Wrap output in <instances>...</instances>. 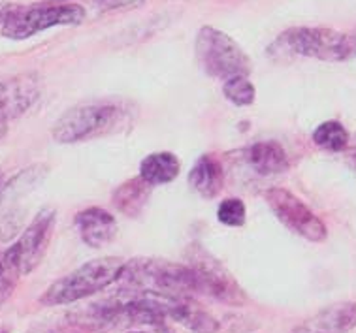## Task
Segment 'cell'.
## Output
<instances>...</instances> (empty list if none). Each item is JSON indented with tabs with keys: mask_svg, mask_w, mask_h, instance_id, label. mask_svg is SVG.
<instances>
[{
	"mask_svg": "<svg viewBox=\"0 0 356 333\" xmlns=\"http://www.w3.org/2000/svg\"><path fill=\"white\" fill-rule=\"evenodd\" d=\"M222 92H225V98L228 102H232L234 106H251L257 98V89L247 76L227 79L222 83Z\"/></svg>",
	"mask_w": 356,
	"mask_h": 333,
	"instance_id": "44dd1931",
	"label": "cell"
},
{
	"mask_svg": "<svg viewBox=\"0 0 356 333\" xmlns=\"http://www.w3.org/2000/svg\"><path fill=\"white\" fill-rule=\"evenodd\" d=\"M123 263L121 258L115 257L95 258L91 262L74 269L68 275L57 279L40 295V303L46 307H55V305H70L85 298H91L117 281Z\"/></svg>",
	"mask_w": 356,
	"mask_h": 333,
	"instance_id": "3957f363",
	"label": "cell"
},
{
	"mask_svg": "<svg viewBox=\"0 0 356 333\" xmlns=\"http://www.w3.org/2000/svg\"><path fill=\"white\" fill-rule=\"evenodd\" d=\"M2 188H4V177H2V173H0V193H2Z\"/></svg>",
	"mask_w": 356,
	"mask_h": 333,
	"instance_id": "484cf974",
	"label": "cell"
},
{
	"mask_svg": "<svg viewBox=\"0 0 356 333\" xmlns=\"http://www.w3.org/2000/svg\"><path fill=\"white\" fill-rule=\"evenodd\" d=\"M247 209L245 204L240 198L222 200L217 207V220L220 225L230 226V228H240L245 225Z\"/></svg>",
	"mask_w": 356,
	"mask_h": 333,
	"instance_id": "7402d4cb",
	"label": "cell"
},
{
	"mask_svg": "<svg viewBox=\"0 0 356 333\" xmlns=\"http://www.w3.org/2000/svg\"><path fill=\"white\" fill-rule=\"evenodd\" d=\"M130 333H143V332H130Z\"/></svg>",
	"mask_w": 356,
	"mask_h": 333,
	"instance_id": "83f0119b",
	"label": "cell"
},
{
	"mask_svg": "<svg viewBox=\"0 0 356 333\" xmlns=\"http://www.w3.org/2000/svg\"><path fill=\"white\" fill-rule=\"evenodd\" d=\"M313 143L328 153H339L349 143V132L339 121H324L313 132Z\"/></svg>",
	"mask_w": 356,
	"mask_h": 333,
	"instance_id": "d6986e66",
	"label": "cell"
},
{
	"mask_svg": "<svg viewBox=\"0 0 356 333\" xmlns=\"http://www.w3.org/2000/svg\"><path fill=\"white\" fill-rule=\"evenodd\" d=\"M115 282L121 292L153 294L170 300H191L200 294L195 271L187 263L164 258H134L124 262Z\"/></svg>",
	"mask_w": 356,
	"mask_h": 333,
	"instance_id": "6da1fadb",
	"label": "cell"
},
{
	"mask_svg": "<svg viewBox=\"0 0 356 333\" xmlns=\"http://www.w3.org/2000/svg\"><path fill=\"white\" fill-rule=\"evenodd\" d=\"M185 263L195 271L200 294L211 295L215 300L234 307L247 305L249 298L240 286V282L234 279L232 273L217 258L211 257L206 249H202L200 245L193 243L188 247Z\"/></svg>",
	"mask_w": 356,
	"mask_h": 333,
	"instance_id": "52a82bcc",
	"label": "cell"
},
{
	"mask_svg": "<svg viewBox=\"0 0 356 333\" xmlns=\"http://www.w3.org/2000/svg\"><path fill=\"white\" fill-rule=\"evenodd\" d=\"M151 188L145 181L138 175L134 179L124 181L123 185L117 186V190L111 196V202L115 205L119 213H123L127 217L136 218L147 207V202L151 198Z\"/></svg>",
	"mask_w": 356,
	"mask_h": 333,
	"instance_id": "2e32d148",
	"label": "cell"
},
{
	"mask_svg": "<svg viewBox=\"0 0 356 333\" xmlns=\"http://www.w3.org/2000/svg\"><path fill=\"white\" fill-rule=\"evenodd\" d=\"M245 159L259 175H277L289 170V156L277 141H259L247 149Z\"/></svg>",
	"mask_w": 356,
	"mask_h": 333,
	"instance_id": "9a60e30c",
	"label": "cell"
},
{
	"mask_svg": "<svg viewBox=\"0 0 356 333\" xmlns=\"http://www.w3.org/2000/svg\"><path fill=\"white\" fill-rule=\"evenodd\" d=\"M0 333H10V332H8V327L0 326Z\"/></svg>",
	"mask_w": 356,
	"mask_h": 333,
	"instance_id": "4316f807",
	"label": "cell"
},
{
	"mask_svg": "<svg viewBox=\"0 0 356 333\" xmlns=\"http://www.w3.org/2000/svg\"><path fill=\"white\" fill-rule=\"evenodd\" d=\"M272 49L324 63H345L356 57V34L324 26H294L275 40Z\"/></svg>",
	"mask_w": 356,
	"mask_h": 333,
	"instance_id": "7a4b0ae2",
	"label": "cell"
},
{
	"mask_svg": "<svg viewBox=\"0 0 356 333\" xmlns=\"http://www.w3.org/2000/svg\"><path fill=\"white\" fill-rule=\"evenodd\" d=\"M181 172V162L170 151L147 154L140 164V177L149 186L168 185Z\"/></svg>",
	"mask_w": 356,
	"mask_h": 333,
	"instance_id": "e0dca14e",
	"label": "cell"
},
{
	"mask_svg": "<svg viewBox=\"0 0 356 333\" xmlns=\"http://www.w3.org/2000/svg\"><path fill=\"white\" fill-rule=\"evenodd\" d=\"M19 8V4H8V2H0V25H4L6 19L12 15L15 10Z\"/></svg>",
	"mask_w": 356,
	"mask_h": 333,
	"instance_id": "cb8c5ba5",
	"label": "cell"
},
{
	"mask_svg": "<svg viewBox=\"0 0 356 333\" xmlns=\"http://www.w3.org/2000/svg\"><path fill=\"white\" fill-rule=\"evenodd\" d=\"M21 277L23 275H21L19 266L15 262L10 247L0 250V305L12 298Z\"/></svg>",
	"mask_w": 356,
	"mask_h": 333,
	"instance_id": "ffe728a7",
	"label": "cell"
},
{
	"mask_svg": "<svg viewBox=\"0 0 356 333\" xmlns=\"http://www.w3.org/2000/svg\"><path fill=\"white\" fill-rule=\"evenodd\" d=\"M55 222H57V211L53 207H44L33 218V222L23 230L19 239L10 247L15 262L19 266L21 275L33 273L44 260L51 243Z\"/></svg>",
	"mask_w": 356,
	"mask_h": 333,
	"instance_id": "9c48e42d",
	"label": "cell"
},
{
	"mask_svg": "<svg viewBox=\"0 0 356 333\" xmlns=\"http://www.w3.org/2000/svg\"><path fill=\"white\" fill-rule=\"evenodd\" d=\"M42 95V81L33 72L0 77V122L25 115Z\"/></svg>",
	"mask_w": 356,
	"mask_h": 333,
	"instance_id": "30bf717a",
	"label": "cell"
},
{
	"mask_svg": "<svg viewBox=\"0 0 356 333\" xmlns=\"http://www.w3.org/2000/svg\"><path fill=\"white\" fill-rule=\"evenodd\" d=\"M85 10L79 4H34L19 6L2 25V36L10 40H26L51 26L79 25Z\"/></svg>",
	"mask_w": 356,
	"mask_h": 333,
	"instance_id": "8992f818",
	"label": "cell"
},
{
	"mask_svg": "<svg viewBox=\"0 0 356 333\" xmlns=\"http://www.w3.org/2000/svg\"><path fill=\"white\" fill-rule=\"evenodd\" d=\"M127 119V109L117 102H85L60 117L51 134L63 145L102 138L115 132Z\"/></svg>",
	"mask_w": 356,
	"mask_h": 333,
	"instance_id": "277c9868",
	"label": "cell"
},
{
	"mask_svg": "<svg viewBox=\"0 0 356 333\" xmlns=\"http://www.w3.org/2000/svg\"><path fill=\"white\" fill-rule=\"evenodd\" d=\"M6 134H8V124L0 122V140H2V138H4Z\"/></svg>",
	"mask_w": 356,
	"mask_h": 333,
	"instance_id": "d4e9b609",
	"label": "cell"
},
{
	"mask_svg": "<svg viewBox=\"0 0 356 333\" xmlns=\"http://www.w3.org/2000/svg\"><path fill=\"white\" fill-rule=\"evenodd\" d=\"M142 0H100V8L102 10H115V8H127L140 4Z\"/></svg>",
	"mask_w": 356,
	"mask_h": 333,
	"instance_id": "603a6c76",
	"label": "cell"
},
{
	"mask_svg": "<svg viewBox=\"0 0 356 333\" xmlns=\"http://www.w3.org/2000/svg\"><path fill=\"white\" fill-rule=\"evenodd\" d=\"M355 34H356V33H355Z\"/></svg>",
	"mask_w": 356,
	"mask_h": 333,
	"instance_id": "f1b7e54d",
	"label": "cell"
},
{
	"mask_svg": "<svg viewBox=\"0 0 356 333\" xmlns=\"http://www.w3.org/2000/svg\"><path fill=\"white\" fill-rule=\"evenodd\" d=\"M76 228L81 241L92 249H102L117 236L115 217L102 207H87L79 211L76 215Z\"/></svg>",
	"mask_w": 356,
	"mask_h": 333,
	"instance_id": "4fadbf2b",
	"label": "cell"
},
{
	"mask_svg": "<svg viewBox=\"0 0 356 333\" xmlns=\"http://www.w3.org/2000/svg\"><path fill=\"white\" fill-rule=\"evenodd\" d=\"M196 60L207 76L215 79L251 74V58L241 49V45L227 33L217 31L215 26H202L196 36Z\"/></svg>",
	"mask_w": 356,
	"mask_h": 333,
	"instance_id": "5b68a950",
	"label": "cell"
},
{
	"mask_svg": "<svg viewBox=\"0 0 356 333\" xmlns=\"http://www.w3.org/2000/svg\"><path fill=\"white\" fill-rule=\"evenodd\" d=\"M264 198L275 218L292 234L304 237L311 243H321L326 239L328 236L326 225L298 196L289 193L286 188H270L264 194Z\"/></svg>",
	"mask_w": 356,
	"mask_h": 333,
	"instance_id": "ba28073f",
	"label": "cell"
},
{
	"mask_svg": "<svg viewBox=\"0 0 356 333\" xmlns=\"http://www.w3.org/2000/svg\"><path fill=\"white\" fill-rule=\"evenodd\" d=\"M68 322L74 326L91 330V332H111L121 330V309L119 298L104 301H92L68 313Z\"/></svg>",
	"mask_w": 356,
	"mask_h": 333,
	"instance_id": "8fae6325",
	"label": "cell"
},
{
	"mask_svg": "<svg viewBox=\"0 0 356 333\" xmlns=\"http://www.w3.org/2000/svg\"><path fill=\"white\" fill-rule=\"evenodd\" d=\"M356 327V303L343 301L318 311L292 333H349Z\"/></svg>",
	"mask_w": 356,
	"mask_h": 333,
	"instance_id": "7c38bea8",
	"label": "cell"
},
{
	"mask_svg": "<svg viewBox=\"0 0 356 333\" xmlns=\"http://www.w3.org/2000/svg\"><path fill=\"white\" fill-rule=\"evenodd\" d=\"M170 320L181 324L187 330L195 333H217L219 332V322L213 316L206 313L204 309L196 305L193 298L191 300H175Z\"/></svg>",
	"mask_w": 356,
	"mask_h": 333,
	"instance_id": "ac0fdd59",
	"label": "cell"
},
{
	"mask_svg": "<svg viewBox=\"0 0 356 333\" xmlns=\"http://www.w3.org/2000/svg\"><path fill=\"white\" fill-rule=\"evenodd\" d=\"M188 185L200 198H217L225 186V170L219 159L215 154H202L188 172Z\"/></svg>",
	"mask_w": 356,
	"mask_h": 333,
	"instance_id": "5bb4252c",
	"label": "cell"
}]
</instances>
